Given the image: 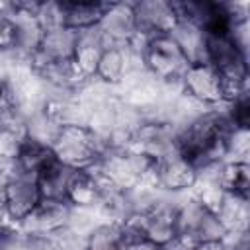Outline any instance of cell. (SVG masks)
<instances>
[{"mask_svg": "<svg viewBox=\"0 0 250 250\" xmlns=\"http://www.w3.org/2000/svg\"><path fill=\"white\" fill-rule=\"evenodd\" d=\"M14 113H18V94L8 80L0 78V119Z\"/></svg>", "mask_w": 250, "mask_h": 250, "instance_id": "obj_22", "label": "cell"}, {"mask_svg": "<svg viewBox=\"0 0 250 250\" xmlns=\"http://www.w3.org/2000/svg\"><path fill=\"white\" fill-rule=\"evenodd\" d=\"M178 207V238L176 242L193 248L209 240H225V229L219 223L213 209H209L197 197L188 199Z\"/></svg>", "mask_w": 250, "mask_h": 250, "instance_id": "obj_3", "label": "cell"}, {"mask_svg": "<svg viewBox=\"0 0 250 250\" xmlns=\"http://www.w3.org/2000/svg\"><path fill=\"white\" fill-rule=\"evenodd\" d=\"M43 201L37 180L27 174H16L4 188V219L21 225Z\"/></svg>", "mask_w": 250, "mask_h": 250, "instance_id": "obj_7", "label": "cell"}, {"mask_svg": "<svg viewBox=\"0 0 250 250\" xmlns=\"http://www.w3.org/2000/svg\"><path fill=\"white\" fill-rule=\"evenodd\" d=\"M213 182L223 193L248 197L250 193V164L244 160H223L215 166Z\"/></svg>", "mask_w": 250, "mask_h": 250, "instance_id": "obj_14", "label": "cell"}, {"mask_svg": "<svg viewBox=\"0 0 250 250\" xmlns=\"http://www.w3.org/2000/svg\"><path fill=\"white\" fill-rule=\"evenodd\" d=\"M199 178V170L197 166L186 158L178 146L168 150L166 154H162L160 158H156L152 162V184L154 188L172 191V193H180V191H188L191 188H195Z\"/></svg>", "mask_w": 250, "mask_h": 250, "instance_id": "obj_5", "label": "cell"}, {"mask_svg": "<svg viewBox=\"0 0 250 250\" xmlns=\"http://www.w3.org/2000/svg\"><path fill=\"white\" fill-rule=\"evenodd\" d=\"M135 10V27L137 33L145 37L170 35L180 23L174 2L166 0H143L133 4Z\"/></svg>", "mask_w": 250, "mask_h": 250, "instance_id": "obj_8", "label": "cell"}, {"mask_svg": "<svg viewBox=\"0 0 250 250\" xmlns=\"http://www.w3.org/2000/svg\"><path fill=\"white\" fill-rule=\"evenodd\" d=\"M96 29L107 45H127V41L137 33L133 4L129 2L105 4L104 16Z\"/></svg>", "mask_w": 250, "mask_h": 250, "instance_id": "obj_10", "label": "cell"}, {"mask_svg": "<svg viewBox=\"0 0 250 250\" xmlns=\"http://www.w3.org/2000/svg\"><path fill=\"white\" fill-rule=\"evenodd\" d=\"M74 170L62 166L61 162H53L49 168H45L35 180L41 191V197L45 201H62L66 203V186Z\"/></svg>", "mask_w": 250, "mask_h": 250, "instance_id": "obj_19", "label": "cell"}, {"mask_svg": "<svg viewBox=\"0 0 250 250\" xmlns=\"http://www.w3.org/2000/svg\"><path fill=\"white\" fill-rule=\"evenodd\" d=\"M164 250H189V248H186V246H182V244H178V242H174V244H170V246H166Z\"/></svg>", "mask_w": 250, "mask_h": 250, "instance_id": "obj_25", "label": "cell"}, {"mask_svg": "<svg viewBox=\"0 0 250 250\" xmlns=\"http://www.w3.org/2000/svg\"><path fill=\"white\" fill-rule=\"evenodd\" d=\"M104 186L96 172L92 170H74L66 186V203L72 209H90L100 205Z\"/></svg>", "mask_w": 250, "mask_h": 250, "instance_id": "obj_12", "label": "cell"}, {"mask_svg": "<svg viewBox=\"0 0 250 250\" xmlns=\"http://www.w3.org/2000/svg\"><path fill=\"white\" fill-rule=\"evenodd\" d=\"M180 86L182 92L193 100L199 105H219L225 104V84L223 78L219 76V72L213 68V64H209L207 61L203 62H191L188 64L184 76L180 78Z\"/></svg>", "mask_w": 250, "mask_h": 250, "instance_id": "obj_6", "label": "cell"}, {"mask_svg": "<svg viewBox=\"0 0 250 250\" xmlns=\"http://www.w3.org/2000/svg\"><path fill=\"white\" fill-rule=\"evenodd\" d=\"M131 51L125 45H107L102 51V57L96 66L94 78H98L104 84H119L125 80L129 72V61H131Z\"/></svg>", "mask_w": 250, "mask_h": 250, "instance_id": "obj_15", "label": "cell"}, {"mask_svg": "<svg viewBox=\"0 0 250 250\" xmlns=\"http://www.w3.org/2000/svg\"><path fill=\"white\" fill-rule=\"evenodd\" d=\"M59 10H61L62 25H66L76 33H82L98 27L105 10V2H94V0L59 2Z\"/></svg>", "mask_w": 250, "mask_h": 250, "instance_id": "obj_13", "label": "cell"}, {"mask_svg": "<svg viewBox=\"0 0 250 250\" xmlns=\"http://www.w3.org/2000/svg\"><path fill=\"white\" fill-rule=\"evenodd\" d=\"M20 49V31L10 14H0V53Z\"/></svg>", "mask_w": 250, "mask_h": 250, "instance_id": "obj_21", "label": "cell"}, {"mask_svg": "<svg viewBox=\"0 0 250 250\" xmlns=\"http://www.w3.org/2000/svg\"><path fill=\"white\" fill-rule=\"evenodd\" d=\"M227 160H244L248 162L250 152V127H234L230 125L225 139Z\"/></svg>", "mask_w": 250, "mask_h": 250, "instance_id": "obj_20", "label": "cell"}, {"mask_svg": "<svg viewBox=\"0 0 250 250\" xmlns=\"http://www.w3.org/2000/svg\"><path fill=\"white\" fill-rule=\"evenodd\" d=\"M174 37V41L178 43V47L182 49V53L186 55L188 62H203L207 61L205 55V45H207V37L205 33L191 21H180L176 25V29L170 33Z\"/></svg>", "mask_w": 250, "mask_h": 250, "instance_id": "obj_18", "label": "cell"}, {"mask_svg": "<svg viewBox=\"0 0 250 250\" xmlns=\"http://www.w3.org/2000/svg\"><path fill=\"white\" fill-rule=\"evenodd\" d=\"M131 232L127 230V227L119 221H111L94 227L86 234L82 250H125Z\"/></svg>", "mask_w": 250, "mask_h": 250, "instance_id": "obj_17", "label": "cell"}, {"mask_svg": "<svg viewBox=\"0 0 250 250\" xmlns=\"http://www.w3.org/2000/svg\"><path fill=\"white\" fill-rule=\"evenodd\" d=\"M105 47H107V43L104 41V37L98 33L96 27L78 33L76 47L72 53V66L82 82H88L90 78H94L98 61Z\"/></svg>", "mask_w": 250, "mask_h": 250, "instance_id": "obj_11", "label": "cell"}, {"mask_svg": "<svg viewBox=\"0 0 250 250\" xmlns=\"http://www.w3.org/2000/svg\"><path fill=\"white\" fill-rule=\"evenodd\" d=\"M72 207L62 201H41L39 207L20 225L21 230L33 238H47L70 225Z\"/></svg>", "mask_w": 250, "mask_h": 250, "instance_id": "obj_9", "label": "cell"}, {"mask_svg": "<svg viewBox=\"0 0 250 250\" xmlns=\"http://www.w3.org/2000/svg\"><path fill=\"white\" fill-rule=\"evenodd\" d=\"M49 145L57 162L70 170H92L107 148V143L86 123L61 125Z\"/></svg>", "mask_w": 250, "mask_h": 250, "instance_id": "obj_1", "label": "cell"}, {"mask_svg": "<svg viewBox=\"0 0 250 250\" xmlns=\"http://www.w3.org/2000/svg\"><path fill=\"white\" fill-rule=\"evenodd\" d=\"M55 154L51 150V145L45 141H39L35 137H27L18 158H16V166L20 174H27L37 178L45 168H49L55 162Z\"/></svg>", "mask_w": 250, "mask_h": 250, "instance_id": "obj_16", "label": "cell"}, {"mask_svg": "<svg viewBox=\"0 0 250 250\" xmlns=\"http://www.w3.org/2000/svg\"><path fill=\"white\" fill-rule=\"evenodd\" d=\"M123 225L133 236L166 248L178 238V207L166 201H150L139 207Z\"/></svg>", "mask_w": 250, "mask_h": 250, "instance_id": "obj_2", "label": "cell"}, {"mask_svg": "<svg viewBox=\"0 0 250 250\" xmlns=\"http://www.w3.org/2000/svg\"><path fill=\"white\" fill-rule=\"evenodd\" d=\"M141 62L152 78L178 84L189 64L172 35L150 37L141 53Z\"/></svg>", "mask_w": 250, "mask_h": 250, "instance_id": "obj_4", "label": "cell"}, {"mask_svg": "<svg viewBox=\"0 0 250 250\" xmlns=\"http://www.w3.org/2000/svg\"><path fill=\"white\" fill-rule=\"evenodd\" d=\"M191 250H230V246L225 240H209V242H201L193 246Z\"/></svg>", "mask_w": 250, "mask_h": 250, "instance_id": "obj_24", "label": "cell"}, {"mask_svg": "<svg viewBox=\"0 0 250 250\" xmlns=\"http://www.w3.org/2000/svg\"><path fill=\"white\" fill-rule=\"evenodd\" d=\"M125 250H164V248L162 246H156V244H152V242H148V240H145L141 236H133L131 234L129 244H127Z\"/></svg>", "mask_w": 250, "mask_h": 250, "instance_id": "obj_23", "label": "cell"}]
</instances>
